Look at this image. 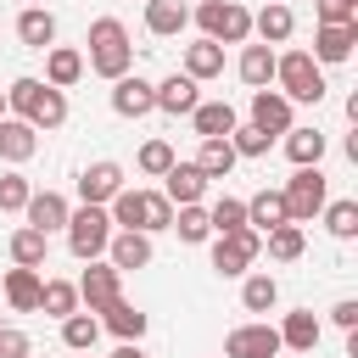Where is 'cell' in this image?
Here are the masks:
<instances>
[{"label":"cell","instance_id":"e0dca14e","mask_svg":"<svg viewBox=\"0 0 358 358\" xmlns=\"http://www.w3.org/2000/svg\"><path fill=\"white\" fill-rule=\"evenodd\" d=\"M252 123L263 134H285L291 129V101L280 90H252Z\"/></svg>","mask_w":358,"mask_h":358},{"label":"cell","instance_id":"6da1fadb","mask_svg":"<svg viewBox=\"0 0 358 358\" xmlns=\"http://www.w3.org/2000/svg\"><path fill=\"white\" fill-rule=\"evenodd\" d=\"M6 106H11V117L34 123V129H62L67 123V95L45 78H17L6 90Z\"/></svg>","mask_w":358,"mask_h":358},{"label":"cell","instance_id":"8992f818","mask_svg":"<svg viewBox=\"0 0 358 358\" xmlns=\"http://www.w3.org/2000/svg\"><path fill=\"white\" fill-rule=\"evenodd\" d=\"M285 213H291V224H313L319 218V207L330 201V185H324V173L319 168H296L291 179H285Z\"/></svg>","mask_w":358,"mask_h":358},{"label":"cell","instance_id":"7c38bea8","mask_svg":"<svg viewBox=\"0 0 358 358\" xmlns=\"http://www.w3.org/2000/svg\"><path fill=\"white\" fill-rule=\"evenodd\" d=\"M352 45H358V22H319L308 56H313V62H347Z\"/></svg>","mask_w":358,"mask_h":358},{"label":"cell","instance_id":"484cf974","mask_svg":"<svg viewBox=\"0 0 358 358\" xmlns=\"http://www.w3.org/2000/svg\"><path fill=\"white\" fill-rule=\"evenodd\" d=\"M274 224H291V213H285V196H280V190H257V196L246 201V229L268 235Z\"/></svg>","mask_w":358,"mask_h":358},{"label":"cell","instance_id":"30bf717a","mask_svg":"<svg viewBox=\"0 0 358 358\" xmlns=\"http://www.w3.org/2000/svg\"><path fill=\"white\" fill-rule=\"evenodd\" d=\"M112 112H117V117H145V112H157V84H145L140 73L112 78Z\"/></svg>","mask_w":358,"mask_h":358},{"label":"cell","instance_id":"b9f144b4","mask_svg":"<svg viewBox=\"0 0 358 358\" xmlns=\"http://www.w3.org/2000/svg\"><path fill=\"white\" fill-rule=\"evenodd\" d=\"M134 162H140V173H151V179H162V173L173 168V145H168V140H145Z\"/></svg>","mask_w":358,"mask_h":358},{"label":"cell","instance_id":"52a82bcc","mask_svg":"<svg viewBox=\"0 0 358 358\" xmlns=\"http://www.w3.org/2000/svg\"><path fill=\"white\" fill-rule=\"evenodd\" d=\"M257 252H263V235H257V229H229V235L213 241V268H218L224 280H235V274H246V268L257 263Z\"/></svg>","mask_w":358,"mask_h":358},{"label":"cell","instance_id":"83f0119b","mask_svg":"<svg viewBox=\"0 0 358 358\" xmlns=\"http://www.w3.org/2000/svg\"><path fill=\"white\" fill-rule=\"evenodd\" d=\"M78 78H84V56H78L73 45H50V50H45V84L67 90V84H78Z\"/></svg>","mask_w":358,"mask_h":358},{"label":"cell","instance_id":"44dd1931","mask_svg":"<svg viewBox=\"0 0 358 358\" xmlns=\"http://www.w3.org/2000/svg\"><path fill=\"white\" fill-rule=\"evenodd\" d=\"M145 324H151V319H145L134 302H123V296L101 308V330H112L117 341H140V336H145Z\"/></svg>","mask_w":358,"mask_h":358},{"label":"cell","instance_id":"ab89813d","mask_svg":"<svg viewBox=\"0 0 358 358\" xmlns=\"http://www.w3.org/2000/svg\"><path fill=\"white\" fill-rule=\"evenodd\" d=\"M302 246H308V241H302L296 224H274V229H268V257H274V263H296Z\"/></svg>","mask_w":358,"mask_h":358},{"label":"cell","instance_id":"7dc6e473","mask_svg":"<svg viewBox=\"0 0 358 358\" xmlns=\"http://www.w3.org/2000/svg\"><path fill=\"white\" fill-rule=\"evenodd\" d=\"M330 319H336L341 330H358V302H352V296H341V302L330 308Z\"/></svg>","mask_w":358,"mask_h":358},{"label":"cell","instance_id":"8fae6325","mask_svg":"<svg viewBox=\"0 0 358 358\" xmlns=\"http://www.w3.org/2000/svg\"><path fill=\"white\" fill-rule=\"evenodd\" d=\"M106 263H112L117 274L145 268V263H151V235H145V229H112V241H106Z\"/></svg>","mask_w":358,"mask_h":358},{"label":"cell","instance_id":"74e56055","mask_svg":"<svg viewBox=\"0 0 358 358\" xmlns=\"http://www.w3.org/2000/svg\"><path fill=\"white\" fill-rule=\"evenodd\" d=\"M207 224H213V235L246 229V201H235V196H218V201L207 207Z\"/></svg>","mask_w":358,"mask_h":358},{"label":"cell","instance_id":"cb8c5ba5","mask_svg":"<svg viewBox=\"0 0 358 358\" xmlns=\"http://www.w3.org/2000/svg\"><path fill=\"white\" fill-rule=\"evenodd\" d=\"M291 28H296V17H291V6H285V0H268V6L252 17V34H257L263 45H285V39H291Z\"/></svg>","mask_w":358,"mask_h":358},{"label":"cell","instance_id":"f546056e","mask_svg":"<svg viewBox=\"0 0 358 358\" xmlns=\"http://www.w3.org/2000/svg\"><path fill=\"white\" fill-rule=\"evenodd\" d=\"M185 22H190V6L185 0H145V28L157 39H173Z\"/></svg>","mask_w":358,"mask_h":358},{"label":"cell","instance_id":"ee69618b","mask_svg":"<svg viewBox=\"0 0 358 358\" xmlns=\"http://www.w3.org/2000/svg\"><path fill=\"white\" fill-rule=\"evenodd\" d=\"M173 224V201L162 196V190H151V207H145V235H157V229H168Z\"/></svg>","mask_w":358,"mask_h":358},{"label":"cell","instance_id":"f35d334b","mask_svg":"<svg viewBox=\"0 0 358 358\" xmlns=\"http://www.w3.org/2000/svg\"><path fill=\"white\" fill-rule=\"evenodd\" d=\"M319 213H324V229H330L336 241H352V235H358V201H324Z\"/></svg>","mask_w":358,"mask_h":358},{"label":"cell","instance_id":"3957f363","mask_svg":"<svg viewBox=\"0 0 358 358\" xmlns=\"http://www.w3.org/2000/svg\"><path fill=\"white\" fill-rule=\"evenodd\" d=\"M274 78H280V95L296 106V101H324V67L308 56V50H285V56H274Z\"/></svg>","mask_w":358,"mask_h":358},{"label":"cell","instance_id":"4dcf8cb0","mask_svg":"<svg viewBox=\"0 0 358 358\" xmlns=\"http://www.w3.org/2000/svg\"><path fill=\"white\" fill-rule=\"evenodd\" d=\"M185 73L201 84V78H218L224 73V45H213V39H196V45H185Z\"/></svg>","mask_w":358,"mask_h":358},{"label":"cell","instance_id":"ffe728a7","mask_svg":"<svg viewBox=\"0 0 358 358\" xmlns=\"http://www.w3.org/2000/svg\"><path fill=\"white\" fill-rule=\"evenodd\" d=\"M145 207H151V190H117L112 201H106V218H112V229H145Z\"/></svg>","mask_w":358,"mask_h":358},{"label":"cell","instance_id":"ac0fdd59","mask_svg":"<svg viewBox=\"0 0 358 358\" xmlns=\"http://www.w3.org/2000/svg\"><path fill=\"white\" fill-rule=\"evenodd\" d=\"M39 285H45L39 268H22V263L6 268V280H0V291H6V302H11L17 313H39Z\"/></svg>","mask_w":358,"mask_h":358},{"label":"cell","instance_id":"4fadbf2b","mask_svg":"<svg viewBox=\"0 0 358 358\" xmlns=\"http://www.w3.org/2000/svg\"><path fill=\"white\" fill-rule=\"evenodd\" d=\"M117 190H123V168H117V162H90V168L78 173V196H84L90 207H106Z\"/></svg>","mask_w":358,"mask_h":358},{"label":"cell","instance_id":"60d3db41","mask_svg":"<svg viewBox=\"0 0 358 358\" xmlns=\"http://www.w3.org/2000/svg\"><path fill=\"white\" fill-rule=\"evenodd\" d=\"M229 145H235V157H263V151L274 145V134H263L257 123H235V129H229Z\"/></svg>","mask_w":358,"mask_h":358},{"label":"cell","instance_id":"d590c367","mask_svg":"<svg viewBox=\"0 0 358 358\" xmlns=\"http://www.w3.org/2000/svg\"><path fill=\"white\" fill-rule=\"evenodd\" d=\"M73 308H78V285H73V280H45V285H39V313L67 319Z\"/></svg>","mask_w":358,"mask_h":358},{"label":"cell","instance_id":"9c48e42d","mask_svg":"<svg viewBox=\"0 0 358 358\" xmlns=\"http://www.w3.org/2000/svg\"><path fill=\"white\" fill-rule=\"evenodd\" d=\"M123 296V274L112 268V263H95L90 257V268H84V280H78V302L90 308V313H101L106 302H117Z\"/></svg>","mask_w":358,"mask_h":358},{"label":"cell","instance_id":"2e32d148","mask_svg":"<svg viewBox=\"0 0 358 358\" xmlns=\"http://www.w3.org/2000/svg\"><path fill=\"white\" fill-rule=\"evenodd\" d=\"M196 78L190 73H168L162 84H157V112H173V117H190L196 112Z\"/></svg>","mask_w":358,"mask_h":358},{"label":"cell","instance_id":"7402d4cb","mask_svg":"<svg viewBox=\"0 0 358 358\" xmlns=\"http://www.w3.org/2000/svg\"><path fill=\"white\" fill-rule=\"evenodd\" d=\"M319 336H324V324L313 319V308H296V313H285V324H280V347H291V352H313Z\"/></svg>","mask_w":358,"mask_h":358},{"label":"cell","instance_id":"f1b7e54d","mask_svg":"<svg viewBox=\"0 0 358 358\" xmlns=\"http://www.w3.org/2000/svg\"><path fill=\"white\" fill-rule=\"evenodd\" d=\"M45 257H50V235H45V229H34V224L11 229V263H22V268H45Z\"/></svg>","mask_w":358,"mask_h":358},{"label":"cell","instance_id":"836d02e7","mask_svg":"<svg viewBox=\"0 0 358 358\" xmlns=\"http://www.w3.org/2000/svg\"><path fill=\"white\" fill-rule=\"evenodd\" d=\"M241 157H235V145L229 140H201V151H196V168L207 173V179H229V168H235Z\"/></svg>","mask_w":358,"mask_h":358},{"label":"cell","instance_id":"4316f807","mask_svg":"<svg viewBox=\"0 0 358 358\" xmlns=\"http://www.w3.org/2000/svg\"><path fill=\"white\" fill-rule=\"evenodd\" d=\"M17 39H22L28 50H50V45H56V17H50L45 6H28V11L17 17Z\"/></svg>","mask_w":358,"mask_h":358},{"label":"cell","instance_id":"bcb514c9","mask_svg":"<svg viewBox=\"0 0 358 358\" xmlns=\"http://www.w3.org/2000/svg\"><path fill=\"white\" fill-rule=\"evenodd\" d=\"M28 352H34V347H28V336L6 324V330H0V358H28Z\"/></svg>","mask_w":358,"mask_h":358},{"label":"cell","instance_id":"8d00e7d4","mask_svg":"<svg viewBox=\"0 0 358 358\" xmlns=\"http://www.w3.org/2000/svg\"><path fill=\"white\" fill-rule=\"evenodd\" d=\"M274 302H280L274 274H246V285H241V308H246V313H268Z\"/></svg>","mask_w":358,"mask_h":358},{"label":"cell","instance_id":"e575fe53","mask_svg":"<svg viewBox=\"0 0 358 358\" xmlns=\"http://www.w3.org/2000/svg\"><path fill=\"white\" fill-rule=\"evenodd\" d=\"M168 229H179V241H185V246H201V241L213 235V224H207V207H201V201H185V207L173 213V224H168Z\"/></svg>","mask_w":358,"mask_h":358},{"label":"cell","instance_id":"681fc988","mask_svg":"<svg viewBox=\"0 0 358 358\" xmlns=\"http://www.w3.org/2000/svg\"><path fill=\"white\" fill-rule=\"evenodd\" d=\"M0 117H6V90H0Z\"/></svg>","mask_w":358,"mask_h":358},{"label":"cell","instance_id":"f6af8a7d","mask_svg":"<svg viewBox=\"0 0 358 358\" xmlns=\"http://www.w3.org/2000/svg\"><path fill=\"white\" fill-rule=\"evenodd\" d=\"M319 22H358V0H313Z\"/></svg>","mask_w":358,"mask_h":358},{"label":"cell","instance_id":"7a4b0ae2","mask_svg":"<svg viewBox=\"0 0 358 358\" xmlns=\"http://www.w3.org/2000/svg\"><path fill=\"white\" fill-rule=\"evenodd\" d=\"M134 62V45H129V28L117 17H95L90 22V73L101 78H123Z\"/></svg>","mask_w":358,"mask_h":358},{"label":"cell","instance_id":"d6a6232c","mask_svg":"<svg viewBox=\"0 0 358 358\" xmlns=\"http://www.w3.org/2000/svg\"><path fill=\"white\" fill-rule=\"evenodd\" d=\"M285 157H291L296 168H319L324 134H319V129H285Z\"/></svg>","mask_w":358,"mask_h":358},{"label":"cell","instance_id":"5b68a950","mask_svg":"<svg viewBox=\"0 0 358 358\" xmlns=\"http://www.w3.org/2000/svg\"><path fill=\"white\" fill-rule=\"evenodd\" d=\"M106 241H112V218H106V207H90V201H84L78 213H67V252H73L78 263L101 257Z\"/></svg>","mask_w":358,"mask_h":358},{"label":"cell","instance_id":"ba28073f","mask_svg":"<svg viewBox=\"0 0 358 358\" xmlns=\"http://www.w3.org/2000/svg\"><path fill=\"white\" fill-rule=\"evenodd\" d=\"M224 358H280V330L274 324H235L224 336Z\"/></svg>","mask_w":358,"mask_h":358},{"label":"cell","instance_id":"1f68e13d","mask_svg":"<svg viewBox=\"0 0 358 358\" xmlns=\"http://www.w3.org/2000/svg\"><path fill=\"white\" fill-rule=\"evenodd\" d=\"M95 341H101V319H95L90 308H84V313L73 308V313L62 319V347H73V352H90Z\"/></svg>","mask_w":358,"mask_h":358},{"label":"cell","instance_id":"7bdbcfd3","mask_svg":"<svg viewBox=\"0 0 358 358\" xmlns=\"http://www.w3.org/2000/svg\"><path fill=\"white\" fill-rule=\"evenodd\" d=\"M28 196H34V185L22 173H0V213H22Z\"/></svg>","mask_w":358,"mask_h":358},{"label":"cell","instance_id":"603a6c76","mask_svg":"<svg viewBox=\"0 0 358 358\" xmlns=\"http://www.w3.org/2000/svg\"><path fill=\"white\" fill-rule=\"evenodd\" d=\"M39 151V129L22 123V117H0V157L6 162H28Z\"/></svg>","mask_w":358,"mask_h":358},{"label":"cell","instance_id":"d6986e66","mask_svg":"<svg viewBox=\"0 0 358 358\" xmlns=\"http://www.w3.org/2000/svg\"><path fill=\"white\" fill-rule=\"evenodd\" d=\"M190 123H196V134H201V140H229V129H235L241 117H235V106H229V101H196Z\"/></svg>","mask_w":358,"mask_h":358},{"label":"cell","instance_id":"9a60e30c","mask_svg":"<svg viewBox=\"0 0 358 358\" xmlns=\"http://www.w3.org/2000/svg\"><path fill=\"white\" fill-rule=\"evenodd\" d=\"M67 213H73V207H67L62 190H34L28 207H22V218H28L34 229H45V235H50V229H67Z\"/></svg>","mask_w":358,"mask_h":358},{"label":"cell","instance_id":"5bb4252c","mask_svg":"<svg viewBox=\"0 0 358 358\" xmlns=\"http://www.w3.org/2000/svg\"><path fill=\"white\" fill-rule=\"evenodd\" d=\"M162 196L179 201V207H185V201H201V196H207V173H201L196 162H179V157H173V168L162 173Z\"/></svg>","mask_w":358,"mask_h":358},{"label":"cell","instance_id":"c3c4849f","mask_svg":"<svg viewBox=\"0 0 358 358\" xmlns=\"http://www.w3.org/2000/svg\"><path fill=\"white\" fill-rule=\"evenodd\" d=\"M112 358H145V347H140V341H117V352H112Z\"/></svg>","mask_w":358,"mask_h":358},{"label":"cell","instance_id":"d4e9b609","mask_svg":"<svg viewBox=\"0 0 358 358\" xmlns=\"http://www.w3.org/2000/svg\"><path fill=\"white\" fill-rule=\"evenodd\" d=\"M241 84L252 90H268L274 84V45H241V62H235Z\"/></svg>","mask_w":358,"mask_h":358},{"label":"cell","instance_id":"277c9868","mask_svg":"<svg viewBox=\"0 0 358 358\" xmlns=\"http://www.w3.org/2000/svg\"><path fill=\"white\" fill-rule=\"evenodd\" d=\"M196 22H201V39H213V45H246L252 39V11L241 0H201Z\"/></svg>","mask_w":358,"mask_h":358}]
</instances>
